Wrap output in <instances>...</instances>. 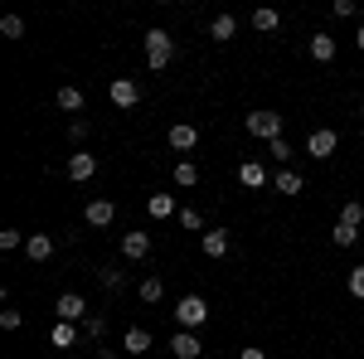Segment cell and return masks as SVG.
<instances>
[{
	"mask_svg": "<svg viewBox=\"0 0 364 359\" xmlns=\"http://www.w3.org/2000/svg\"><path fill=\"white\" fill-rule=\"evenodd\" d=\"M243 132L272 146V141L282 136V117H277V112H272V107H257V112H248V117H243Z\"/></svg>",
	"mask_w": 364,
	"mask_h": 359,
	"instance_id": "6da1fadb",
	"label": "cell"
},
{
	"mask_svg": "<svg viewBox=\"0 0 364 359\" xmlns=\"http://www.w3.org/2000/svg\"><path fill=\"white\" fill-rule=\"evenodd\" d=\"M170 58H175V39H170L166 29H146V68H170Z\"/></svg>",
	"mask_w": 364,
	"mask_h": 359,
	"instance_id": "7a4b0ae2",
	"label": "cell"
},
{
	"mask_svg": "<svg viewBox=\"0 0 364 359\" xmlns=\"http://www.w3.org/2000/svg\"><path fill=\"white\" fill-rule=\"evenodd\" d=\"M204 321H209V301H204V296L190 291V296L175 301V326H180V331H199Z\"/></svg>",
	"mask_w": 364,
	"mask_h": 359,
	"instance_id": "3957f363",
	"label": "cell"
},
{
	"mask_svg": "<svg viewBox=\"0 0 364 359\" xmlns=\"http://www.w3.org/2000/svg\"><path fill=\"white\" fill-rule=\"evenodd\" d=\"M54 316H58V321H68V326H83V321H87V301L78 296V291H63V296L54 301Z\"/></svg>",
	"mask_w": 364,
	"mask_h": 359,
	"instance_id": "277c9868",
	"label": "cell"
},
{
	"mask_svg": "<svg viewBox=\"0 0 364 359\" xmlns=\"http://www.w3.org/2000/svg\"><path fill=\"white\" fill-rule=\"evenodd\" d=\"M107 97H112V107H136L141 102V83L136 78H112V83H107Z\"/></svg>",
	"mask_w": 364,
	"mask_h": 359,
	"instance_id": "5b68a950",
	"label": "cell"
},
{
	"mask_svg": "<svg viewBox=\"0 0 364 359\" xmlns=\"http://www.w3.org/2000/svg\"><path fill=\"white\" fill-rule=\"evenodd\" d=\"M336 151H340V136L331 132V127H316V132H311V141H306V156H316V161H331Z\"/></svg>",
	"mask_w": 364,
	"mask_h": 359,
	"instance_id": "8992f818",
	"label": "cell"
},
{
	"mask_svg": "<svg viewBox=\"0 0 364 359\" xmlns=\"http://www.w3.org/2000/svg\"><path fill=\"white\" fill-rule=\"evenodd\" d=\"M195 146H199V127L195 122H175V127H170V151H180V156L190 161Z\"/></svg>",
	"mask_w": 364,
	"mask_h": 359,
	"instance_id": "52a82bcc",
	"label": "cell"
},
{
	"mask_svg": "<svg viewBox=\"0 0 364 359\" xmlns=\"http://www.w3.org/2000/svg\"><path fill=\"white\" fill-rule=\"evenodd\" d=\"M122 257H132V262H146V257H151V233H146V228H132V233H122Z\"/></svg>",
	"mask_w": 364,
	"mask_h": 359,
	"instance_id": "ba28073f",
	"label": "cell"
},
{
	"mask_svg": "<svg viewBox=\"0 0 364 359\" xmlns=\"http://www.w3.org/2000/svg\"><path fill=\"white\" fill-rule=\"evenodd\" d=\"M92 175H97V156H87V151H73V156H68V180H73V185H87Z\"/></svg>",
	"mask_w": 364,
	"mask_h": 359,
	"instance_id": "9c48e42d",
	"label": "cell"
},
{
	"mask_svg": "<svg viewBox=\"0 0 364 359\" xmlns=\"http://www.w3.org/2000/svg\"><path fill=\"white\" fill-rule=\"evenodd\" d=\"M170 355H175V359H199V355H204V345H199L195 331H175V335H170Z\"/></svg>",
	"mask_w": 364,
	"mask_h": 359,
	"instance_id": "30bf717a",
	"label": "cell"
},
{
	"mask_svg": "<svg viewBox=\"0 0 364 359\" xmlns=\"http://www.w3.org/2000/svg\"><path fill=\"white\" fill-rule=\"evenodd\" d=\"M58 107H63V112H68V117H73V122H78V112L87 107L83 87H78V83H63V87H58Z\"/></svg>",
	"mask_w": 364,
	"mask_h": 359,
	"instance_id": "8fae6325",
	"label": "cell"
},
{
	"mask_svg": "<svg viewBox=\"0 0 364 359\" xmlns=\"http://www.w3.org/2000/svg\"><path fill=\"white\" fill-rule=\"evenodd\" d=\"M25 257L29 262H49V257H54V238H49V233H29L25 238Z\"/></svg>",
	"mask_w": 364,
	"mask_h": 359,
	"instance_id": "7c38bea8",
	"label": "cell"
},
{
	"mask_svg": "<svg viewBox=\"0 0 364 359\" xmlns=\"http://www.w3.org/2000/svg\"><path fill=\"white\" fill-rule=\"evenodd\" d=\"M83 219L92 223V228H107V223L117 219V204H112V199H92V204L83 209Z\"/></svg>",
	"mask_w": 364,
	"mask_h": 359,
	"instance_id": "4fadbf2b",
	"label": "cell"
},
{
	"mask_svg": "<svg viewBox=\"0 0 364 359\" xmlns=\"http://www.w3.org/2000/svg\"><path fill=\"white\" fill-rule=\"evenodd\" d=\"M199 243H204V257H228V248H233V238H228L224 228H209Z\"/></svg>",
	"mask_w": 364,
	"mask_h": 359,
	"instance_id": "5bb4252c",
	"label": "cell"
},
{
	"mask_svg": "<svg viewBox=\"0 0 364 359\" xmlns=\"http://www.w3.org/2000/svg\"><path fill=\"white\" fill-rule=\"evenodd\" d=\"M238 180H243L248 190H262L272 175H267V166H262V161H243V166H238Z\"/></svg>",
	"mask_w": 364,
	"mask_h": 359,
	"instance_id": "9a60e30c",
	"label": "cell"
},
{
	"mask_svg": "<svg viewBox=\"0 0 364 359\" xmlns=\"http://www.w3.org/2000/svg\"><path fill=\"white\" fill-rule=\"evenodd\" d=\"M78 335H83V326H68V321H58L54 331H49V345H54V350H73V345H78Z\"/></svg>",
	"mask_w": 364,
	"mask_h": 359,
	"instance_id": "2e32d148",
	"label": "cell"
},
{
	"mask_svg": "<svg viewBox=\"0 0 364 359\" xmlns=\"http://www.w3.org/2000/svg\"><path fill=\"white\" fill-rule=\"evenodd\" d=\"M306 49H311V58H316V63H331V58H336V39L321 29V34H311V39H306Z\"/></svg>",
	"mask_w": 364,
	"mask_h": 359,
	"instance_id": "e0dca14e",
	"label": "cell"
},
{
	"mask_svg": "<svg viewBox=\"0 0 364 359\" xmlns=\"http://www.w3.org/2000/svg\"><path fill=\"white\" fill-rule=\"evenodd\" d=\"M122 350H127V355H146V350H151V331H146V326H132V331L122 335Z\"/></svg>",
	"mask_w": 364,
	"mask_h": 359,
	"instance_id": "ac0fdd59",
	"label": "cell"
},
{
	"mask_svg": "<svg viewBox=\"0 0 364 359\" xmlns=\"http://www.w3.org/2000/svg\"><path fill=\"white\" fill-rule=\"evenodd\" d=\"M146 214H151V219H175L180 204H175L170 194H151V199H146Z\"/></svg>",
	"mask_w": 364,
	"mask_h": 359,
	"instance_id": "d6986e66",
	"label": "cell"
},
{
	"mask_svg": "<svg viewBox=\"0 0 364 359\" xmlns=\"http://www.w3.org/2000/svg\"><path fill=\"white\" fill-rule=\"evenodd\" d=\"M233 34H238V20H233V15H214V20H209V39H219V44H228Z\"/></svg>",
	"mask_w": 364,
	"mask_h": 359,
	"instance_id": "ffe728a7",
	"label": "cell"
},
{
	"mask_svg": "<svg viewBox=\"0 0 364 359\" xmlns=\"http://www.w3.org/2000/svg\"><path fill=\"white\" fill-rule=\"evenodd\" d=\"M277 25H282V15L272 5H257V10H252V29H257V34H272Z\"/></svg>",
	"mask_w": 364,
	"mask_h": 359,
	"instance_id": "44dd1931",
	"label": "cell"
},
{
	"mask_svg": "<svg viewBox=\"0 0 364 359\" xmlns=\"http://www.w3.org/2000/svg\"><path fill=\"white\" fill-rule=\"evenodd\" d=\"M170 175H175V185H180V190H195V185H199V166H195V161H175Z\"/></svg>",
	"mask_w": 364,
	"mask_h": 359,
	"instance_id": "7402d4cb",
	"label": "cell"
},
{
	"mask_svg": "<svg viewBox=\"0 0 364 359\" xmlns=\"http://www.w3.org/2000/svg\"><path fill=\"white\" fill-rule=\"evenodd\" d=\"M136 296H141V301H146V306H156V301H161V296H166V282H161V277H141Z\"/></svg>",
	"mask_w": 364,
	"mask_h": 359,
	"instance_id": "603a6c76",
	"label": "cell"
},
{
	"mask_svg": "<svg viewBox=\"0 0 364 359\" xmlns=\"http://www.w3.org/2000/svg\"><path fill=\"white\" fill-rule=\"evenodd\" d=\"M336 223H350V228H360L364 223V204L360 199H345V204H340V219Z\"/></svg>",
	"mask_w": 364,
	"mask_h": 359,
	"instance_id": "cb8c5ba5",
	"label": "cell"
},
{
	"mask_svg": "<svg viewBox=\"0 0 364 359\" xmlns=\"http://www.w3.org/2000/svg\"><path fill=\"white\" fill-rule=\"evenodd\" d=\"M272 185H277L282 194H301V190H306V185H301V175H296V170H277V180H272Z\"/></svg>",
	"mask_w": 364,
	"mask_h": 359,
	"instance_id": "d4e9b609",
	"label": "cell"
},
{
	"mask_svg": "<svg viewBox=\"0 0 364 359\" xmlns=\"http://www.w3.org/2000/svg\"><path fill=\"white\" fill-rule=\"evenodd\" d=\"M175 219H180V228H185V233H204V214H199V209H190V204H185Z\"/></svg>",
	"mask_w": 364,
	"mask_h": 359,
	"instance_id": "484cf974",
	"label": "cell"
},
{
	"mask_svg": "<svg viewBox=\"0 0 364 359\" xmlns=\"http://www.w3.org/2000/svg\"><path fill=\"white\" fill-rule=\"evenodd\" d=\"M331 243H336V248H355V243H360V228H350V223H336Z\"/></svg>",
	"mask_w": 364,
	"mask_h": 359,
	"instance_id": "4316f807",
	"label": "cell"
},
{
	"mask_svg": "<svg viewBox=\"0 0 364 359\" xmlns=\"http://www.w3.org/2000/svg\"><path fill=\"white\" fill-rule=\"evenodd\" d=\"M97 282H102V291H122V286H127V277L117 272V267H102V272H97Z\"/></svg>",
	"mask_w": 364,
	"mask_h": 359,
	"instance_id": "83f0119b",
	"label": "cell"
},
{
	"mask_svg": "<svg viewBox=\"0 0 364 359\" xmlns=\"http://www.w3.org/2000/svg\"><path fill=\"white\" fill-rule=\"evenodd\" d=\"M0 34H5V39H25V20H20V15H5V20H0Z\"/></svg>",
	"mask_w": 364,
	"mask_h": 359,
	"instance_id": "f1b7e54d",
	"label": "cell"
},
{
	"mask_svg": "<svg viewBox=\"0 0 364 359\" xmlns=\"http://www.w3.org/2000/svg\"><path fill=\"white\" fill-rule=\"evenodd\" d=\"M25 238H29V233H20V228H5V233H0V248L15 252V248H25Z\"/></svg>",
	"mask_w": 364,
	"mask_h": 359,
	"instance_id": "f546056e",
	"label": "cell"
},
{
	"mask_svg": "<svg viewBox=\"0 0 364 359\" xmlns=\"http://www.w3.org/2000/svg\"><path fill=\"white\" fill-rule=\"evenodd\" d=\"M267 156L287 166V161H291V141H287V136H277V141H272V146H267Z\"/></svg>",
	"mask_w": 364,
	"mask_h": 359,
	"instance_id": "4dcf8cb0",
	"label": "cell"
},
{
	"mask_svg": "<svg viewBox=\"0 0 364 359\" xmlns=\"http://www.w3.org/2000/svg\"><path fill=\"white\" fill-rule=\"evenodd\" d=\"M350 296L364 301V262H360V267H350Z\"/></svg>",
	"mask_w": 364,
	"mask_h": 359,
	"instance_id": "1f68e13d",
	"label": "cell"
},
{
	"mask_svg": "<svg viewBox=\"0 0 364 359\" xmlns=\"http://www.w3.org/2000/svg\"><path fill=\"white\" fill-rule=\"evenodd\" d=\"M331 15H336V20H355V15H360V5H355V0H336V5H331Z\"/></svg>",
	"mask_w": 364,
	"mask_h": 359,
	"instance_id": "d6a6232c",
	"label": "cell"
},
{
	"mask_svg": "<svg viewBox=\"0 0 364 359\" xmlns=\"http://www.w3.org/2000/svg\"><path fill=\"white\" fill-rule=\"evenodd\" d=\"M0 326H5V331H20V326H25V316H20L15 306H5V311H0Z\"/></svg>",
	"mask_w": 364,
	"mask_h": 359,
	"instance_id": "836d02e7",
	"label": "cell"
},
{
	"mask_svg": "<svg viewBox=\"0 0 364 359\" xmlns=\"http://www.w3.org/2000/svg\"><path fill=\"white\" fill-rule=\"evenodd\" d=\"M102 331H107V321H102V316H87V321H83V335H87V340H97Z\"/></svg>",
	"mask_w": 364,
	"mask_h": 359,
	"instance_id": "e575fe53",
	"label": "cell"
},
{
	"mask_svg": "<svg viewBox=\"0 0 364 359\" xmlns=\"http://www.w3.org/2000/svg\"><path fill=\"white\" fill-rule=\"evenodd\" d=\"M68 141H87V122L78 117V122H68Z\"/></svg>",
	"mask_w": 364,
	"mask_h": 359,
	"instance_id": "d590c367",
	"label": "cell"
},
{
	"mask_svg": "<svg viewBox=\"0 0 364 359\" xmlns=\"http://www.w3.org/2000/svg\"><path fill=\"white\" fill-rule=\"evenodd\" d=\"M238 359H267V350H238Z\"/></svg>",
	"mask_w": 364,
	"mask_h": 359,
	"instance_id": "8d00e7d4",
	"label": "cell"
},
{
	"mask_svg": "<svg viewBox=\"0 0 364 359\" xmlns=\"http://www.w3.org/2000/svg\"><path fill=\"white\" fill-rule=\"evenodd\" d=\"M355 44H360V54H364V20H360V29H355Z\"/></svg>",
	"mask_w": 364,
	"mask_h": 359,
	"instance_id": "74e56055",
	"label": "cell"
},
{
	"mask_svg": "<svg viewBox=\"0 0 364 359\" xmlns=\"http://www.w3.org/2000/svg\"><path fill=\"white\" fill-rule=\"evenodd\" d=\"M97 359H122V355H117V350H102V355H97Z\"/></svg>",
	"mask_w": 364,
	"mask_h": 359,
	"instance_id": "f35d334b",
	"label": "cell"
},
{
	"mask_svg": "<svg viewBox=\"0 0 364 359\" xmlns=\"http://www.w3.org/2000/svg\"><path fill=\"white\" fill-rule=\"evenodd\" d=\"M360 117H364V102H360Z\"/></svg>",
	"mask_w": 364,
	"mask_h": 359,
	"instance_id": "ab89813d",
	"label": "cell"
}]
</instances>
